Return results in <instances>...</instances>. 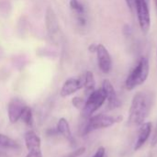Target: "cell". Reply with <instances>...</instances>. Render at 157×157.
<instances>
[{
    "mask_svg": "<svg viewBox=\"0 0 157 157\" xmlns=\"http://www.w3.org/2000/svg\"><path fill=\"white\" fill-rule=\"evenodd\" d=\"M152 108V98L150 95L144 91L137 92L132 100L129 109L128 123L131 126H140L149 116Z\"/></svg>",
    "mask_w": 157,
    "mask_h": 157,
    "instance_id": "obj_1",
    "label": "cell"
},
{
    "mask_svg": "<svg viewBox=\"0 0 157 157\" xmlns=\"http://www.w3.org/2000/svg\"><path fill=\"white\" fill-rule=\"evenodd\" d=\"M150 72L149 61L146 57H142L136 66L129 74L125 81V86L128 90H133L143 85L148 78Z\"/></svg>",
    "mask_w": 157,
    "mask_h": 157,
    "instance_id": "obj_2",
    "label": "cell"
},
{
    "mask_svg": "<svg viewBox=\"0 0 157 157\" xmlns=\"http://www.w3.org/2000/svg\"><path fill=\"white\" fill-rule=\"evenodd\" d=\"M120 121H121L120 117L115 118L106 114H98L95 116L93 115L87 119L86 123L82 129V135H86L97 130L109 128L113 126L115 123L119 122Z\"/></svg>",
    "mask_w": 157,
    "mask_h": 157,
    "instance_id": "obj_3",
    "label": "cell"
},
{
    "mask_svg": "<svg viewBox=\"0 0 157 157\" xmlns=\"http://www.w3.org/2000/svg\"><path fill=\"white\" fill-rule=\"evenodd\" d=\"M106 100L107 98L104 89L102 87L95 89L92 93L88 95V98L86 100V104L81 110L82 117L87 120L88 118L93 116L94 113L97 112L104 105Z\"/></svg>",
    "mask_w": 157,
    "mask_h": 157,
    "instance_id": "obj_4",
    "label": "cell"
},
{
    "mask_svg": "<svg viewBox=\"0 0 157 157\" xmlns=\"http://www.w3.org/2000/svg\"><path fill=\"white\" fill-rule=\"evenodd\" d=\"M136 13L139 21L141 30L144 34H146L151 27V17L148 7V4L144 0H137L136 2Z\"/></svg>",
    "mask_w": 157,
    "mask_h": 157,
    "instance_id": "obj_5",
    "label": "cell"
},
{
    "mask_svg": "<svg viewBox=\"0 0 157 157\" xmlns=\"http://www.w3.org/2000/svg\"><path fill=\"white\" fill-rule=\"evenodd\" d=\"M26 107L27 105L25 102L17 98H14L9 101L7 105V115L10 123L15 124L20 120Z\"/></svg>",
    "mask_w": 157,
    "mask_h": 157,
    "instance_id": "obj_6",
    "label": "cell"
},
{
    "mask_svg": "<svg viewBox=\"0 0 157 157\" xmlns=\"http://www.w3.org/2000/svg\"><path fill=\"white\" fill-rule=\"evenodd\" d=\"M96 52L98 68L103 74H109L112 68V60L109 51L103 44H98Z\"/></svg>",
    "mask_w": 157,
    "mask_h": 157,
    "instance_id": "obj_7",
    "label": "cell"
},
{
    "mask_svg": "<svg viewBox=\"0 0 157 157\" xmlns=\"http://www.w3.org/2000/svg\"><path fill=\"white\" fill-rule=\"evenodd\" d=\"M46 29L49 37L53 40H58L59 36H60V27H59V22L57 19L56 15L54 14L53 10L52 8H48L46 12Z\"/></svg>",
    "mask_w": 157,
    "mask_h": 157,
    "instance_id": "obj_8",
    "label": "cell"
},
{
    "mask_svg": "<svg viewBox=\"0 0 157 157\" xmlns=\"http://www.w3.org/2000/svg\"><path fill=\"white\" fill-rule=\"evenodd\" d=\"M83 86H84L83 76L71 77L63 83V85L61 88L60 94L63 98H66V97H69V96L76 93L78 90L83 88Z\"/></svg>",
    "mask_w": 157,
    "mask_h": 157,
    "instance_id": "obj_9",
    "label": "cell"
},
{
    "mask_svg": "<svg viewBox=\"0 0 157 157\" xmlns=\"http://www.w3.org/2000/svg\"><path fill=\"white\" fill-rule=\"evenodd\" d=\"M102 88L104 89V91L106 93V98H107V101H108V109L109 110L118 109L121 103L117 96V93H116L111 82L107 79L104 80L102 83Z\"/></svg>",
    "mask_w": 157,
    "mask_h": 157,
    "instance_id": "obj_10",
    "label": "cell"
},
{
    "mask_svg": "<svg viewBox=\"0 0 157 157\" xmlns=\"http://www.w3.org/2000/svg\"><path fill=\"white\" fill-rule=\"evenodd\" d=\"M152 132V123L151 122H144L140 125L137 139L134 144V151L140 150L149 140Z\"/></svg>",
    "mask_w": 157,
    "mask_h": 157,
    "instance_id": "obj_11",
    "label": "cell"
},
{
    "mask_svg": "<svg viewBox=\"0 0 157 157\" xmlns=\"http://www.w3.org/2000/svg\"><path fill=\"white\" fill-rule=\"evenodd\" d=\"M56 131L58 133H60L66 141H68L70 144H74V136L72 134V131L70 128V124L68 121L65 118H61L59 119L57 125H56Z\"/></svg>",
    "mask_w": 157,
    "mask_h": 157,
    "instance_id": "obj_12",
    "label": "cell"
},
{
    "mask_svg": "<svg viewBox=\"0 0 157 157\" xmlns=\"http://www.w3.org/2000/svg\"><path fill=\"white\" fill-rule=\"evenodd\" d=\"M24 141H25V145H26L28 151H29V150L41 149V141H40V138L33 131H28L25 133Z\"/></svg>",
    "mask_w": 157,
    "mask_h": 157,
    "instance_id": "obj_13",
    "label": "cell"
},
{
    "mask_svg": "<svg viewBox=\"0 0 157 157\" xmlns=\"http://www.w3.org/2000/svg\"><path fill=\"white\" fill-rule=\"evenodd\" d=\"M69 5L71 9L76 15V18L79 23H82L86 20L85 17V6L79 0H70Z\"/></svg>",
    "mask_w": 157,
    "mask_h": 157,
    "instance_id": "obj_14",
    "label": "cell"
},
{
    "mask_svg": "<svg viewBox=\"0 0 157 157\" xmlns=\"http://www.w3.org/2000/svg\"><path fill=\"white\" fill-rule=\"evenodd\" d=\"M83 79H84L83 88H85L86 93L87 95H89L90 93H92L95 90V87H96V81H95L93 73L91 71L86 72V74L83 75Z\"/></svg>",
    "mask_w": 157,
    "mask_h": 157,
    "instance_id": "obj_15",
    "label": "cell"
},
{
    "mask_svg": "<svg viewBox=\"0 0 157 157\" xmlns=\"http://www.w3.org/2000/svg\"><path fill=\"white\" fill-rule=\"evenodd\" d=\"M0 147L8 149H17L19 148V144L10 137L0 133Z\"/></svg>",
    "mask_w": 157,
    "mask_h": 157,
    "instance_id": "obj_16",
    "label": "cell"
},
{
    "mask_svg": "<svg viewBox=\"0 0 157 157\" xmlns=\"http://www.w3.org/2000/svg\"><path fill=\"white\" fill-rule=\"evenodd\" d=\"M20 120L29 127H31L33 124V115H32V110L29 107H26V109H24Z\"/></svg>",
    "mask_w": 157,
    "mask_h": 157,
    "instance_id": "obj_17",
    "label": "cell"
},
{
    "mask_svg": "<svg viewBox=\"0 0 157 157\" xmlns=\"http://www.w3.org/2000/svg\"><path fill=\"white\" fill-rule=\"evenodd\" d=\"M72 104H73V106H74L75 109H79V110H82L83 108H84V106H85V104H86V100H85L83 98L75 97V98L72 99Z\"/></svg>",
    "mask_w": 157,
    "mask_h": 157,
    "instance_id": "obj_18",
    "label": "cell"
},
{
    "mask_svg": "<svg viewBox=\"0 0 157 157\" xmlns=\"http://www.w3.org/2000/svg\"><path fill=\"white\" fill-rule=\"evenodd\" d=\"M85 151H86V148L85 147H80L77 150L70 153L69 155H67L65 157H79L81 155H83L85 153Z\"/></svg>",
    "mask_w": 157,
    "mask_h": 157,
    "instance_id": "obj_19",
    "label": "cell"
},
{
    "mask_svg": "<svg viewBox=\"0 0 157 157\" xmlns=\"http://www.w3.org/2000/svg\"><path fill=\"white\" fill-rule=\"evenodd\" d=\"M25 157H42V152L41 149L37 150H29Z\"/></svg>",
    "mask_w": 157,
    "mask_h": 157,
    "instance_id": "obj_20",
    "label": "cell"
},
{
    "mask_svg": "<svg viewBox=\"0 0 157 157\" xmlns=\"http://www.w3.org/2000/svg\"><path fill=\"white\" fill-rule=\"evenodd\" d=\"M106 156V149L103 146H100L99 148H98L97 152L95 153V155L92 157H105Z\"/></svg>",
    "mask_w": 157,
    "mask_h": 157,
    "instance_id": "obj_21",
    "label": "cell"
},
{
    "mask_svg": "<svg viewBox=\"0 0 157 157\" xmlns=\"http://www.w3.org/2000/svg\"><path fill=\"white\" fill-rule=\"evenodd\" d=\"M126 4L128 6V7L130 8V10L132 12H134L136 10V2L137 0H125Z\"/></svg>",
    "mask_w": 157,
    "mask_h": 157,
    "instance_id": "obj_22",
    "label": "cell"
},
{
    "mask_svg": "<svg viewBox=\"0 0 157 157\" xmlns=\"http://www.w3.org/2000/svg\"><path fill=\"white\" fill-rule=\"evenodd\" d=\"M151 144H152L153 147H155L157 144V122L155 124V131H154V134H153V137H152Z\"/></svg>",
    "mask_w": 157,
    "mask_h": 157,
    "instance_id": "obj_23",
    "label": "cell"
},
{
    "mask_svg": "<svg viewBox=\"0 0 157 157\" xmlns=\"http://www.w3.org/2000/svg\"><path fill=\"white\" fill-rule=\"evenodd\" d=\"M97 46H98V45H96V44H91V45L88 47L89 52H96V51H97Z\"/></svg>",
    "mask_w": 157,
    "mask_h": 157,
    "instance_id": "obj_24",
    "label": "cell"
},
{
    "mask_svg": "<svg viewBox=\"0 0 157 157\" xmlns=\"http://www.w3.org/2000/svg\"><path fill=\"white\" fill-rule=\"evenodd\" d=\"M155 1V8H156V11H157V0H154Z\"/></svg>",
    "mask_w": 157,
    "mask_h": 157,
    "instance_id": "obj_25",
    "label": "cell"
},
{
    "mask_svg": "<svg viewBox=\"0 0 157 157\" xmlns=\"http://www.w3.org/2000/svg\"><path fill=\"white\" fill-rule=\"evenodd\" d=\"M144 1H145V2H146V3H147V4H148V3H149V0H144Z\"/></svg>",
    "mask_w": 157,
    "mask_h": 157,
    "instance_id": "obj_26",
    "label": "cell"
},
{
    "mask_svg": "<svg viewBox=\"0 0 157 157\" xmlns=\"http://www.w3.org/2000/svg\"><path fill=\"white\" fill-rule=\"evenodd\" d=\"M156 65H157V50H156Z\"/></svg>",
    "mask_w": 157,
    "mask_h": 157,
    "instance_id": "obj_27",
    "label": "cell"
}]
</instances>
